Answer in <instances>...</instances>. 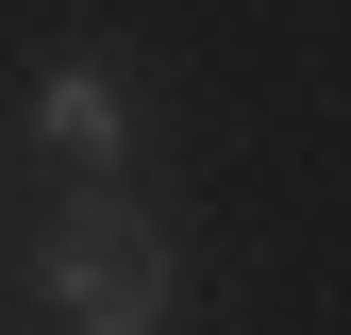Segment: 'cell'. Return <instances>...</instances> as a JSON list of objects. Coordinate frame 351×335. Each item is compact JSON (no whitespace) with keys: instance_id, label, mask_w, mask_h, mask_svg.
Segmentation results:
<instances>
[{"instance_id":"6da1fadb","label":"cell","mask_w":351,"mask_h":335,"mask_svg":"<svg viewBox=\"0 0 351 335\" xmlns=\"http://www.w3.org/2000/svg\"><path fill=\"white\" fill-rule=\"evenodd\" d=\"M34 302H51L67 335H167V235L117 185H84L67 218L34 235Z\"/></svg>"},{"instance_id":"7a4b0ae2","label":"cell","mask_w":351,"mask_h":335,"mask_svg":"<svg viewBox=\"0 0 351 335\" xmlns=\"http://www.w3.org/2000/svg\"><path fill=\"white\" fill-rule=\"evenodd\" d=\"M34 151L84 168V185H117V168H134V67H101V51L34 67Z\"/></svg>"}]
</instances>
